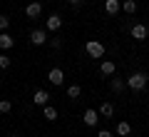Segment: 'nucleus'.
<instances>
[{"instance_id": "f257e3e1", "label": "nucleus", "mask_w": 149, "mask_h": 137, "mask_svg": "<svg viewBox=\"0 0 149 137\" xmlns=\"http://www.w3.org/2000/svg\"><path fill=\"white\" fill-rule=\"evenodd\" d=\"M85 50H87V55L95 58V60L104 58V45H102L100 40H87V42H85Z\"/></svg>"}, {"instance_id": "f03ea898", "label": "nucleus", "mask_w": 149, "mask_h": 137, "mask_svg": "<svg viewBox=\"0 0 149 137\" xmlns=\"http://www.w3.org/2000/svg\"><path fill=\"white\" fill-rule=\"evenodd\" d=\"M147 82H149V77H147L144 72H132V75L127 77V85H129L132 90H144V87H147Z\"/></svg>"}, {"instance_id": "7ed1b4c3", "label": "nucleus", "mask_w": 149, "mask_h": 137, "mask_svg": "<svg viewBox=\"0 0 149 137\" xmlns=\"http://www.w3.org/2000/svg\"><path fill=\"white\" fill-rule=\"evenodd\" d=\"M147 35H149V27L142 25V22H137V25L132 27V37L134 40H147Z\"/></svg>"}, {"instance_id": "20e7f679", "label": "nucleus", "mask_w": 149, "mask_h": 137, "mask_svg": "<svg viewBox=\"0 0 149 137\" xmlns=\"http://www.w3.org/2000/svg\"><path fill=\"white\" fill-rule=\"evenodd\" d=\"M30 42L32 45H45V42H47V32L45 30H32L30 32Z\"/></svg>"}, {"instance_id": "39448f33", "label": "nucleus", "mask_w": 149, "mask_h": 137, "mask_svg": "<svg viewBox=\"0 0 149 137\" xmlns=\"http://www.w3.org/2000/svg\"><path fill=\"white\" fill-rule=\"evenodd\" d=\"M40 13H42V5H40V3H30V5L25 8V15L30 18V20H35V18H40Z\"/></svg>"}, {"instance_id": "423d86ee", "label": "nucleus", "mask_w": 149, "mask_h": 137, "mask_svg": "<svg viewBox=\"0 0 149 137\" xmlns=\"http://www.w3.org/2000/svg\"><path fill=\"white\" fill-rule=\"evenodd\" d=\"M47 77H50V82H52V85H62V82H65V72H62L60 67H52Z\"/></svg>"}, {"instance_id": "0eeeda50", "label": "nucleus", "mask_w": 149, "mask_h": 137, "mask_svg": "<svg viewBox=\"0 0 149 137\" xmlns=\"http://www.w3.org/2000/svg\"><path fill=\"white\" fill-rule=\"evenodd\" d=\"M119 8H122L119 0H104V13H107V15H117Z\"/></svg>"}, {"instance_id": "6e6552de", "label": "nucleus", "mask_w": 149, "mask_h": 137, "mask_svg": "<svg viewBox=\"0 0 149 137\" xmlns=\"http://www.w3.org/2000/svg\"><path fill=\"white\" fill-rule=\"evenodd\" d=\"M114 70H117V65L112 63V60H102V65H100V72H102V75L109 77V75H114Z\"/></svg>"}, {"instance_id": "1a4fd4ad", "label": "nucleus", "mask_w": 149, "mask_h": 137, "mask_svg": "<svg viewBox=\"0 0 149 137\" xmlns=\"http://www.w3.org/2000/svg\"><path fill=\"white\" fill-rule=\"evenodd\" d=\"M45 25H47V30L55 32V30H60V27H62V18H60V15H50Z\"/></svg>"}, {"instance_id": "9d476101", "label": "nucleus", "mask_w": 149, "mask_h": 137, "mask_svg": "<svg viewBox=\"0 0 149 137\" xmlns=\"http://www.w3.org/2000/svg\"><path fill=\"white\" fill-rule=\"evenodd\" d=\"M13 45H15V40H13V37L3 30V32H0V50H10Z\"/></svg>"}, {"instance_id": "9b49d317", "label": "nucleus", "mask_w": 149, "mask_h": 137, "mask_svg": "<svg viewBox=\"0 0 149 137\" xmlns=\"http://www.w3.org/2000/svg\"><path fill=\"white\" fill-rule=\"evenodd\" d=\"M47 100H50V95H47V92H45V90H37V92H35V97H32V102H35V105H47Z\"/></svg>"}, {"instance_id": "f8f14e48", "label": "nucleus", "mask_w": 149, "mask_h": 137, "mask_svg": "<svg viewBox=\"0 0 149 137\" xmlns=\"http://www.w3.org/2000/svg\"><path fill=\"white\" fill-rule=\"evenodd\" d=\"M97 122H100V120H97V112L95 110H85V125L87 127H95Z\"/></svg>"}, {"instance_id": "ddd939ff", "label": "nucleus", "mask_w": 149, "mask_h": 137, "mask_svg": "<svg viewBox=\"0 0 149 137\" xmlns=\"http://www.w3.org/2000/svg\"><path fill=\"white\" fill-rule=\"evenodd\" d=\"M100 115H102V117H112V115H114V105H112V102H102Z\"/></svg>"}, {"instance_id": "4468645a", "label": "nucleus", "mask_w": 149, "mask_h": 137, "mask_svg": "<svg viewBox=\"0 0 149 137\" xmlns=\"http://www.w3.org/2000/svg\"><path fill=\"white\" fill-rule=\"evenodd\" d=\"M129 132H132V125H129L127 120H122V122H119V125H117V135H122V137H127Z\"/></svg>"}, {"instance_id": "2eb2a0df", "label": "nucleus", "mask_w": 149, "mask_h": 137, "mask_svg": "<svg viewBox=\"0 0 149 137\" xmlns=\"http://www.w3.org/2000/svg\"><path fill=\"white\" fill-rule=\"evenodd\" d=\"M80 95H82L80 85H70V87H67V97H70V100H77Z\"/></svg>"}, {"instance_id": "dca6fc26", "label": "nucleus", "mask_w": 149, "mask_h": 137, "mask_svg": "<svg viewBox=\"0 0 149 137\" xmlns=\"http://www.w3.org/2000/svg\"><path fill=\"white\" fill-rule=\"evenodd\" d=\"M45 120H50V122L57 120V110H55V107H47V105H45Z\"/></svg>"}, {"instance_id": "f3484780", "label": "nucleus", "mask_w": 149, "mask_h": 137, "mask_svg": "<svg viewBox=\"0 0 149 137\" xmlns=\"http://www.w3.org/2000/svg\"><path fill=\"white\" fill-rule=\"evenodd\" d=\"M122 5H124V13H129V15H132V13L137 10V3H134V0H124Z\"/></svg>"}, {"instance_id": "a211bd4d", "label": "nucleus", "mask_w": 149, "mask_h": 137, "mask_svg": "<svg viewBox=\"0 0 149 137\" xmlns=\"http://www.w3.org/2000/svg\"><path fill=\"white\" fill-rule=\"evenodd\" d=\"M122 90H124L122 80H112V92H122Z\"/></svg>"}, {"instance_id": "6ab92c4d", "label": "nucleus", "mask_w": 149, "mask_h": 137, "mask_svg": "<svg viewBox=\"0 0 149 137\" xmlns=\"http://www.w3.org/2000/svg\"><path fill=\"white\" fill-rule=\"evenodd\" d=\"M8 67H10V58L3 53V55H0V70H8Z\"/></svg>"}, {"instance_id": "aec40b11", "label": "nucleus", "mask_w": 149, "mask_h": 137, "mask_svg": "<svg viewBox=\"0 0 149 137\" xmlns=\"http://www.w3.org/2000/svg\"><path fill=\"white\" fill-rule=\"evenodd\" d=\"M13 110V105H10V100H0V112L5 115V112H10Z\"/></svg>"}, {"instance_id": "412c9836", "label": "nucleus", "mask_w": 149, "mask_h": 137, "mask_svg": "<svg viewBox=\"0 0 149 137\" xmlns=\"http://www.w3.org/2000/svg\"><path fill=\"white\" fill-rule=\"evenodd\" d=\"M8 25H10V18H8V15H0V30H8Z\"/></svg>"}, {"instance_id": "4be33fe9", "label": "nucleus", "mask_w": 149, "mask_h": 137, "mask_svg": "<svg viewBox=\"0 0 149 137\" xmlns=\"http://www.w3.org/2000/svg\"><path fill=\"white\" fill-rule=\"evenodd\" d=\"M97 137H112V132L109 130H100V132H97Z\"/></svg>"}, {"instance_id": "5701e85b", "label": "nucleus", "mask_w": 149, "mask_h": 137, "mask_svg": "<svg viewBox=\"0 0 149 137\" xmlns=\"http://www.w3.org/2000/svg\"><path fill=\"white\" fill-rule=\"evenodd\" d=\"M70 3H72V5H77V3H80V0H70Z\"/></svg>"}, {"instance_id": "b1692460", "label": "nucleus", "mask_w": 149, "mask_h": 137, "mask_svg": "<svg viewBox=\"0 0 149 137\" xmlns=\"http://www.w3.org/2000/svg\"><path fill=\"white\" fill-rule=\"evenodd\" d=\"M10 137H20V135H10Z\"/></svg>"}]
</instances>
